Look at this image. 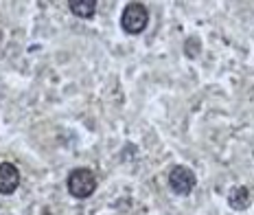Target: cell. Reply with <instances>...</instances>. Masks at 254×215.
<instances>
[{
	"instance_id": "3957f363",
	"label": "cell",
	"mask_w": 254,
	"mask_h": 215,
	"mask_svg": "<svg viewBox=\"0 0 254 215\" xmlns=\"http://www.w3.org/2000/svg\"><path fill=\"white\" fill-rule=\"evenodd\" d=\"M195 185H197V178L187 165H176L169 171V187L178 196H189L195 189Z\"/></svg>"
},
{
	"instance_id": "8992f818",
	"label": "cell",
	"mask_w": 254,
	"mask_h": 215,
	"mask_svg": "<svg viewBox=\"0 0 254 215\" xmlns=\"http://www.w3.org/2000/svg\"><path fill=\"white\" fill-rule=\"evenodd\" d=\"M68 7L79 18H92L97 13V0H70Z\"/></svg>"
},
{
	"instance_id": "6da1fadb",
	"label": "cell",
	"mask_w": 254,
	"mask_h": 215,
	"mask_svg": "<svg viewBox=\"0 0 254 215\" xmlns=\"http://www.w3.org/2000/svg\"><path fill=\"white\" fill-rule=\"evenodd\" d=\"M97 174L88 167H77L68 174V180H66V187H68V193H70L75 200H86L90 198L94 191H97Z\"/></svg>"
},
{
	"instance_id": "7a4b0ae2",
	"label": "cell",
	"mask_w": 254,
	"mask_h": 215,
	"mask_svg": "<svg viewBox=\"0 0 254 215\" xmlns=\"http://www.w3.org/2000/svg\"><path fill=\"white\" fill-rule=\"evenodd\" d=\"M121 24L129 35H138L149 24V11L142 2H127L123 15H121Z\"/></svg>"
},
{
	"instance_id": "277c9868",
	"label": "cell",
	"mask_w": 254,
	"mask_h": 215,
	"mask_svg": "<svg viewBox=\"0 0 254 215\" xmlns=\"http://www.w3.org/2000/svg\"><path fill=\"white\" fill-rule=\"evenodd\" d=\"M20 187V171L13 162H0V193L9 196Z\"/></svg>"
},
{
	"instance_id": "5b68a950",
	"label": "cell",
	"mask_w": 254,
	"mask_h": 215,
	"mask_svg": "<svg viewBox=\"0 0 254 215\" xmlns=\"http://www.w3.org/2000/svg\"><path fill=\"white\" fill-rule=\"evenodd\" d=\"M250 202H252V196H250V189L248 187H235L232 191L228 193V204L232 209H237V211H243V209H248L250 207Z\"/></svg>"
}]
</instances>
